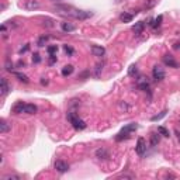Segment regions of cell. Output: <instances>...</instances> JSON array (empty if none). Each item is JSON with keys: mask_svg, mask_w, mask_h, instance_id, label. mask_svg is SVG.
<instances>
[{"mask_svg": "<svg viewBox=\"0 0 180 180\" xmlns=\"http://www.w3.org/2000/svg\"><path fill=\"white\" fill-rule=\"evenodd\" d=\"M55 10L61 16L70 17V19H75V20H87L93 16L90 11L79 10V9L73 7V6H68V4H58V6H55Z\"/></svg>", "mask_w": 180, "mask_h": 180, "instance_id": "cell-1", "label": "cell"}, {"mask_svg": "<svg viewBox=\"0 0 180 180\" xmlns=\"http://www.w3.org/2000/svg\"><path fill=\"white\" fill-rule=\"evenodd\" d=\"M68 120L72 124V127L75 129H77V131H82V129L86 128V122L83 120H80L75 113H68Z\"/></svg>", "mask_w": 180, "mask_h": 180, "instance_id": "cell-2", "label": "cell"}, {"mask_svg": "<svg viewBox=\"0 0 180 180\" xmlns=\"http://www.w3.org/2000/svg\"><path fill=\"white\" fill-rule=\"evenodd\" d=\"M136 128H138V125H136V124H128L127 127H124V128H122L121 131L117 134V136H115V141H117V142H120V141H122V139H127V138H129V134L132 132V131H135Z\"/></svg>", "mask_w": 180, "mask_h": 180, "instance_id": "cell-3", "label": "cell"}, {"mask_svg": "<svg viewBox=\"0 0 180 180\" xmlns=\"http://www.w3.org/2000/svg\"><path fill=\"white\" fill-rule=\"evenodd\" d=\"M152 76H154V79L156 82H162L163 79H165V70H163V68L161 66H154V69H152Z\"/></svg>", "mask_w": 180, "mask_h": 180, "instance_id": "cell-4", "label": "cell"}, {"mask_svg": "<svg viewBox=\"0 0 180 180\" xmlns=\"http://www.w3.org/2000/svg\"><path fill=\"white\" fill-rule=\"evenodd\" d=\"M163 63H165L166 66L175 68V69H177V68H179V62H177L176 59H175V56L169 55V54L163 56Z\"/></svg>", "mask_w": 180, "mask_h": 180, "instance_id": "cell-5", "label": "cell"}, {"mask_svg": "<svg viewBox=\"0 0 180 180\" xmlns=\"http://www.w3.org/2000/svg\"><path fill=\"white\" fill-rule=\"evenodd\" d=\"M135 151H136V154L139 155V156H142V155L145 154V151H146V141L143 139V138H138Z\"/></svg>", "mask_w": 180, "mask_h": 180, "instance_id": "cell-6", "label": "cell"}, {"mask_svg": "<svg viewBox=\"0 0 180 180\" xmlns=\"http://www.w3.org/2000/svg\"><path fill=\"white\" fill-rule=\"evenodd\" d=\"M0 90H2V96H6L11 90V87L9 86L6 77H2V79H0Z\"/></svg>", "mask_w": 180, "mask_h": 180, "instance_id": "cell-7", "label": "cell"}, {"mask_svg": "<svg viewBox=\"0 0 180 180\" xmlns=\"http://www.w3.org/2000/svg\"><path fill=\"white\" fill-rule=\"evenodd\" d=\"M55 169L58 170L59 173H65V172H68V169H69V165H68L65 161H56L55 162Z\"/></svg>", "mask_w": 180, "mask_h": 180, "instance_id": "cell-8", "label": "cell"}, {"mask_svg": "<svg viewBox=\"0 0 180 180\" xmlns=\"http://www.w3.org/2000/svg\"><path fill=\"white\" fill-rule=\"evenodd\" d=\"M92 54L94 56H104V54H106V49H104V47H101V45H93L92 47Z\"/></svg>", "mask_w": 180, "mask_h": 180, "instance_id": "cell-9", "label": "cell"}, {"mask_svg": "<svg viewBox=\"0 0 180 180\" xmlns=\"http://www.w3.org/2000/svg\"><path fill=\"white\" fill-rule=\"evenodd\" d=\"M26 103H23V101H19V103H16L14 106H13V113L14 114H21V113H26Z\"/></svg>", "mask_w": 180, "mask_h": 180, "instance_id": "cell-10", "label": "cell"}, {"mask_svg": "<svg viewBox=\"0 0 180 180\" xmlns=\"http://www.w3.org/2000/svg\"><path fill=\"white\" fill-rule=\"evenodd\" d=\"M136 86L141 89V90H149V83H148V80H146V77H143V76H141L139 79H138V82H136Z\"/></svg>", "mask_w": 180, "mask_h": 180, "instance_id": "cell-11", "label": "cell"}, {"mask_svg": "<svg viewBox=\"0 0 180 180\" xmlns=\"http://www.w3.org/2000/svg\"><path fill=\"white\" fill-rule=\"evenodd\" d=\"M61 28H62L63 33H72V31H75V30H76V26H75V24H72V23L65 21V23H62V24H61Z\"/></svg>", "mask_w": 180, "mask_h": 180, "instance_id": "cell-12", "label": "cell"}, {"mask_svg": "<svg viewBox=\"0 0 180 180\" xmlns=\"http://www.w3.org/2000/svg\"><path fill=\"white\" fill-rule=\"evenodd\" d=\"M96 156L99 159H108L110 158V154H108V151L107 149H104V148H100V149H97L96 151Z\"/></svg>", "mask_w": 180, "mask_h": 180, "instance_id": "cell-13", "label": "cell"}, {"mask_svg": "<svg viewBox=\"0 0 180 180\" xmlns=\"http://www.w3.org/2000/svg\"><path fill=\"white\" fill-rule=\"evenodd\" d=\"M161 141V134L159 132H152L151 134V145L152 146H156Z\"/></svg>", "mask_w": 180, "mask_h": 180, "instance_id": "cell-14", "label": "cell"}, {"mask_svg": "<svg viewBox=\"0 0 180 180\" xmlns=\"http://www.w3.org/2000/svg\"><path fill=\"white\" fill-rule=\"evenodd\" d=\"M143 28H145V24H143V21L135 23V26H132V31L135 34H141L143 31Z\"/></svg>", "mask_w": 180, "mask_h": 180, "instance_id": "cell-15", "label": "cell"}, {"mask_svg": "<svg viewBox=\"0 0 180 180\" xmlns=\"http://www.w3.org/2000/svg\"><path fill=\"white\" fill-rule=\"evenodd\" d=\"M10 129H11V125L7 124V122L4 121V120H2V122H0V132L6 134V132H9Z\"/></svg>", "mask_w": 180, "mask_h": 180, "instance_id": "cell-16", "label": "cell"}, {"mask_svg": "<svg viewBox=\"0 0 180 180\" xmlns=\"http://www.w3.org/2000/svg\"><path fill=\"white\" fill-rule=\"evenodd\" d=\"M38 7H40V3H38L37 0H27L26 9H28V10H33V9H38Z\"/></svg>", "mask_w": 180, "mask_h": 180, "instance_id": "cell-17", "label": "cell"}, {"mask_svg": "<svg viewBox=\"0 0 180 180\" xmlns=\"http://www.w3.org/2000/svg\"><path fill=\"white\" fill-rule=\"evenodd\" d=\"M134 19V16L131 14V13H122L121 16H120V20H121L122 23H131Z\"/></svg>", "mask_w": 180, "mask_h": 180, "instance_id": "cell-18", "label": "cell"}, {"mask_svg": "<svg viewBox=\"0 0 180 180\" xmlns=\"http://www.w3.org/2000/svg\"><path fill=\"white\" fill-rule=\"evenodd\" d=\"M37 106H35V104H27L26 106V113L27 114H35L37 113Z\"/></svg>", "mask_w": 180, "mask_h": 180, "instance_id": "cell-19", "label": "cell"}, {"mask_svg": "<svg viewBox=\"0 0 180 180\" xmlns=\"http://www.w3.org/2000/svg\"><path fill=\"white\" fill-rule=\"evenodd\" d=\"M73 73V66L72 65H66V66L62 69V75L63 76H69V75Z\"/></svg>", "mask_w": 180, "mask_h": 180, "instance_id": "cell-20", "label": "cell"}, {"mask_svg": "<svg viewBox=\"0 0 180 180\" xmlns=\"http://www.w3.org/2000/svg\"><path fill=\"white\" fill-rule=\"evenodd\" d=\"M14 76L19 79V80H21V82H24V83H28V77L26 76L24 73H20V72H14Z\"/></svg>", "mask_w": 180, "mask_h": 180, "instance_id": "cell-21", "label": "cell"}, {"mask_svg": "<svg viewBox=\"0 0 180 180\" xmlns=\"http://www.w3.org/2000/svg\"><path fill=\"white\" fill-rule=\"evenodd\" d=\"M158 132L161 134L162 136H166V138H169V136H170V132L165 128V127H158Z\"/></svg>", "mask_w": 180, "mask_h": 180, "instance_id": "cell-22", "label": "cell"}, {"mask_svg": "<svg viewBox=\"0 0 180 180\" xmlns=\"http://www.w3.org/2000/svg\"><path fill=\"white\" fill-rule=\"evenodd\" d=\"M138 73V68H136V65H131L128 69V75L129 76H135V75Z\"/></svg>", "mask_w": 180, "mask_h": 180, "instance_id": "cell-23", "label": "cell"}, {"mask_svg": "<svg viewBox=\"0 0 180 180\" xmlns=\"http://www.w3.org/2000/svg\"><path fill=\"white\" fill-rule=\"evenodd\" d=\"M21 177L19 176V175H6V176H3V180H20Z\"/></svg>", "mask_w": 180, "mask_h": 180, "instance_id": "cell-24", "label": "cell"}, {"mask_svg": "<svg viewBox=\"0 0 180 180\" xmlns=\"http://www.w3.org/2000/svg\"><path fill=\"white\" fill-rule=\"evenodd\" d=\"M165 115H166V111H162V113L158 114V115H154L151 120H152V121H159V120H161V118H163Z\"/></svg>", "mask_w": 180, "mask_h": 180, "instance_id": "cell-25", "label": "cell"}, {"mask_svg": "<svg viewBox=\"0 0 180 180\" xmlns=\"http://www.w3.org/2000/svg\"><path fill=\"white\" fill-rule=\"evenodd\" d=\"M47 51H48V54H49V55H54V54L58 51V47H56V45H51V47H48Z\"/></svg>", "mask_w": 180, "mask_h": 180, "instance_id": "cell-26", "label": "cell"}, {"mask_svg": "<svg viewBox=\"0 0 180 180\" xmlns=\"http://www.w3.org/2000/svg\"><path fill=\"white\" fill-rule=\"evenodd\" d=\"M47 41H48V37H41L40 40H38V47H44Z\"/></svg>", "mask_w": 180, "mask_h": 180, "instance_id": "cell-27", "label": "cell"}, {"mask_svg": "<svg viewBox=\"0 0 180 180\" xmlns=\"http://www.w3.org/2000/svg\"><path fill=\"white\" fill-rule=\"evenodd\" d=\"M161 21H162V16H159L158 19H156V20H155V21H154V24H152V27H159V26H161Z\"/></svg>", "mask_w": 180, "mask_h": 180, "instance_id": "cell-28", "label": "cell"}, {"mask_svg": "<svg viewBox=\"0 0 180 180\" xmlns=\"http://www.w3.org/2000/svg\"><path fill=\"white\" fill-rule=\"evenodd\" d=\"M33 62L34 63H40L41 62V58H40L38 54H34V55H33Z\"/></svg>", "mask_w": 180, "mask_h": 180, "instance_id": "cell-29", "label": "cell"}, {"mask_svg": "<svg viewBox=\"0 0 180 180\" xmlns=\"http://www.w3.org/2000/svg\"><path fill=\"white\" fill-rule=\"evenodd\" d=\"M63 49H65V51H66L69 55H72V54H73V48H70L69 45H63Z\"/></svg>", "mask_w": 180, "mask_h": 180, "instance_id": "cell-30", "label": "cell"}, {"mask_svg": "<svg viewBox=\"0 0 180 180\" xmlns=\"http://www.w3.org/2000/svg\"><path fill=\"white\" fill-rule=\"evenodd\" d=\"M51 58H49V65H52L54 62H56V56L55 55H49Z\"/></svg>", "mask_w": 180, "mask_h": 180, "instance_id": "cell-31", "label": "cell"}, {"mask_svg": "<svg viewBox=\"0 0 180 180\" xmlns=\"http://www.w3.org/2000/svg\"><path fill=\"white\" fill-rule=\"evenodd\" d=\"M6 69H7L9 70V72H11V69H13V63H11V65H10V63H6Z\"/></svg>", "mask_w": 180, "mask_h": 180, "instance_id": "cell-32", "label": "cell"}, {"mask_svg": "<svg viewBox=\"0 0 180 180\" xmlns=\"http://www.w3.org/2000/svg\"><path fill=\"white\" fill-rule=\"evenodd\" d=\"M41 85H48V80H47V79H45V77H42V79H41Z\"/></svg>", "mask_w": 180, "mask_h": 180, "instance_id": "cell-33", "label": "cell"}, {"mask_svg": "<svg viewBox=\"0 0 180 180\" xmlns=\"http://www.w3.org/2000/svg\"><path fill=\"white\" fill-rule=\"evenodd\" d=\"M27 51H28V45H26L24 48H21V51H20V52L23 54V52H27Z\"/></svg>", "mask_w": 180, "mask_h": 180, "instance_id": "cell-34", "label": "cell"}, {"mask_svg": "<svg viewBox=\"0 0 180 180\" xmlns=\"http://www.w3.org/2000/svg\"><path fill=\"white\" fill-rule=\"evenodd\" d=\"M176 135H177V139H179V142H180V132L179 131H176Z\"/></svg>", "mask_w": 180, "mask_h": 180, "instance_id": "cell-35", "label": "cell"}, {"mask_svg": "<svg viewBox=\"0 0 180 180\" xmlns=\"http://www.w3.org/2000/svg\"><path fill=\"white\" fill-rule=\"evenodd\" d=\"M175 48H180V44H177V45H176V47H175Z\"/></svg>", "mask_w": 180, "mask_h": 180, "instance_id": "cell-36", "label": "cell"}]
</instances>
